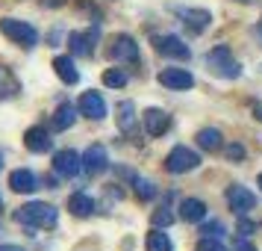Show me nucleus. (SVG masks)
<instances>
[{
    "instance_id": "obj_1",
    "label": "nucleus",
    "mask_w": 262,
    "mask_h": 251,
    "mask_svg": "<svg viewBox=\"0 0 262 251\" xmlns=\"http://www.w3.org/2000/svg\"><path fill=\"white\" fill-rule=\"evenodd\" d=\"M15 222H18V225H27V227H56L59 213H56L53 204L30 201V204H24V207L15 210Z\"/></svg>"
},
{
    "instance_id": "obj_2",
    "label": "nucleus",
    "mask_w": 262,
    "mask_h": 251,
    "mask_svg": "<svg viewBox=\"0 0 262 251\" xmlns=\"http://www.w3.org/2000/svg\"><path fill=\"white\" fill-rule=\"evenodd\" d=\"M206 65H209V71L218 74V77H224V80H236L242 77V65L233 60V53L227 45H215L209 53H206Z\"/></svg>"
},
{
    "instance_id": "obj_3",
    "label": "nucleus",
    "mask_w": 262,
    "mask_h": 251,
    "mask_svg": "<svg viewBox=\"0 0 262 251\" xmlns=\"http://www.w3.org/2000/svg\"><path fill=\"white\" fill-rule=\"evenodd\" d=\"M0 33L21 48H36L38 45L36 27L27 24V21H18V18H0Z\"/></svg>"
},
{
    "instance_id": "obj_4",
    "label": "nucleus",
    "mask_w": 262,
    "mask_h": 251,
    "mask_svg": "<svg viewBox=\"0 0 262 251\" xmlns=\"http://www.w3.org/2000/svg\"><path fill=\"white\" fill-rule=\"evenodd\" d=\"M174 15L180 18V24L189 30L191 36H201L212 27V12L209 9H198V6H174Z\"/></svg>"
},
{
    "instance_id": "obj_5",
    "label": "nucleus",
    "mask_w": 262,
    "mask_h": 251,
    "mask_svg": "<svg viewBox=\"0 0 262 251\" xmlns=\"http://www.w3.org/2000/svg\"><path fill=\"white\" fill-rule=\"evenodd\" d=\"M198 166H201V157L194 154L191 148H186V145L171 148L168 157H165V168L171 175H186V171H194Z\"/></svg>"
},
{
    "instance_id": "obj_6",
    "label": "nucleus",
    "mask_w": 262,
    "mask_h": 251,
    "mask_svg": "<svg viewBox=\"0 0 262 251\" xmlns=\"http://www.w3.org/2000/svg\"><path fill=\"white\" fill-rule=\"evenodd\" d=\"M109 56L115 62H124V65H139L142 56H139V42L127 33H121L109 42Z\"/></svg>"
},
{
    "instance_id": "obj_7",
    "label": "nucleus",
    "mask_w": 262,
    "mask_h": 251,
    "mask_svg": "<svg viewBox=\"0 0 262 251\" xmlns=\"http://www.w3.org/2000/svg\"><path fill=\"white\" fill-rule=\"evenodd\" d=\"M154 48L159 56H168V60H189L191 56L189 45L180 36H154Z\"/></svg>"
},
{
    "instance_id": "obj_8",
    "label": "nucleus",
    "mask_w": 262,
    "mask_h": 251,
    "mask_svg": "<svg viewBox=\"0 0 262 251\" xmlns=\"http://www.w3.org/2000/svg\"><path fill=\"white\" fill-rule=\"evenodd\" d=\"M224 198H227V204H230V210L236 216H245V213H250L253 210V204H256V195L248 189V186H238V183H233L230 189L224 192Z\"/></svg>"
},
{
    "instance_id": "obj_9",
    "label": "nucleus",
    "mask_w": 262,
    "mask_h": 251,
    "mask_svg": "<svg viewBox=\"0 0 262 251\" xmlns=\"http://www.w3.org/2000/svg\"><path fill=\"white\" fill-rule=\"evenodd\" d=\"M80 168H83V157L71 148H62L53 154V171L59 178H74V175H80Z\"/></svg>"
},
{
    "instance_id": "obj_10",
    "label": "nucleus",
    "mask_w": 262,
    "mask_h": 251,
    "mask_svg": "<svg viewBox=\"0 0 262 251\" xmlns=\"http://www.w3.org/2000/svg\"><path fill=\"white\" fill-rule=\"evenodd\" d=\"M109 168V154L103 145H89L83 154V171L85 175H92V178H97V175H103Z\"/></svg>"
},
{
    "instance_id": "obj_11",
    "label": "nucleus",
    "mask_w": 262,
    "mask_h": 251,
    "mask_svg": "<svg viewBox=\"0 0 262 251\" xmlns=\"http://www.w3.org/2000/svg\"><path fill=\"white\" fill-rule=\"evenodd\" d=\"M156 80L165 86V89H177V92H186V89L194 86V77H191L189 68H162Z\"/></svg>"
},
{
    "instance_id": "obj_12",
    "label": "nucleus",
    "mask_w": 262,
    "mask_h": 251,
    "mask_svg": "<svg viewBox=\"0 0 262 251\" xmlns=\"http://www.w3.org/2000/svg\"><path fill=\"white\" fill-rule=\"evenodd\" d=\"M77 109H80V115H85L92 121L106 119V104H103V98L97 92H83V98L77 101Z\"/></svg>"
},
{
    "instance_id": "obj_13",
    "label": "nucleus",
    "mask_w": 262,
    "mask_h": 251,
    "mask_svg": "<svg viewBox=\"0 0 262 251\" xmlns=\"http://www.w3.org/2000/svg\"><path fill=\"white\" fill-rule=\"evenodd\" d=\"M142 124H144V130H147V136H162L171 127V115H168L165 109L150 107V109H144Z\"/></svg>"
},
{
    "instance_id": "obj_14",
    "label": "nucleus",
    "mask_w": 262,
    "mask_h": 251,
    "mask_svg": "<svg viewBox=\"0 0 262 251\" xmlns=\"http://www.w3.org/2000/svg\"><path fill=\"white\" fill-rule=\"evenodd\" d=\"M95 42H97V30H83V33H71L68 36L74 56H92L95 53Z\"/></svg>"
},
{
    "instance_id": "obj_15",
    "label": "nucleus",
    "mask_w": 262,
    "mask_h": 251,
    "mask_svg": "<svg viewBox=\"0 0 262 251\" xmlns=\"http://www.w3.org/2000/svg\"><path fill=\"white\" fill-rule=\"evenodd\" d=\"M24 145H27V151H33V154H45V151H50L53 139H50V133L45 127H30L24 133Z\"/></svg>"
},
{
    "instance_id": "obj_16",
    "label": "nucleus",
    "mask_w": 262,
    "mask_h": 251,
    "mask_svg": "<svg viewBox=\"0 0 262 251\" xmlns=\"http://www.w3.org/2000/svg\"><path fill=\"white\" fill-rule=\"evenodd\" d=\"M9 186H12L15 192H24V195H30V192L38 189V180H36V175H33L30 168H15L12 175H9Z\"/></svg>"
},
{
    "instance_id": "obj_17",
    "label": "nucleus",
    "mask_w": 262,
    "mask_h": 251,
    "mask_svg": "<svg viewBox=\"0 0 262 251\" xmlns=\"http://www.w3.org/2000/svg\"><path fill=\"white\" fill-rule=\"evenodd\" d=\"M53 71H56V77H59L62 83H68V86H74L80 80V71H77V65H74L71 56H56L53 60Z\"/></svg>"
},
{
    "instance_id": "obj_18",
    "label": "nucleus",
    "mask_w": 262,
    "mask_h": 251,
    "mask_svg": "<svg viewBox=\"0 0 262 251\" xmlns=\"http://www.w3.org/2000/svg\"><path fill=\"white\" fill-rule=\"evenodd\" d=\"M118 127L124 136H136V107H133V101H124L118 104Z\"/></svg>"
},
{
    "instance_id": "obj_19",
    "label": "nucleus",
    "mask_w": 262,
    "mask_h": 251,
    "mask_svg": "<svg viewBox=\"0 0 262 251\" xmlns=\"http://www.w3.org/2000/svg\"><path fill=\"white\" fill-rule=\"evenodd\" d=\"M180 216H183V222H203L206 204L201 198H183L180 201Z\"/></svg>"
},
{
    "instance_id": "obj_20",
    "label": "nucleus",
    "mask_w": 262,
    "mask_h": 251,
    "mask_svg": "<svg viewBox=\"0 0 262 251\" xmlns=\"http://www.w3.org/2000/svg\"><path fill=\"white\" fill-rule=\"evenodd\" d=\"M77 112H80L77 107H71V104H62V107L53 112V119H50V127H53V130H68L74 121H77Z\"/></svg>"
},
{
    "instance_id": "obj_21",
    "label": "nucleus",
    "mask_w": 262,
    "mask_h": 251,
    "mask_svg": "<svg viewBox=\"0 0 262 251\" xmlns=\"http://www.w3.org/2000/svg\"><path fill=\"white\" fill-rule=\"evenodd\" d=\"M68 210H71L74 216L85 219V216L95 213V201H92V195H85V192H74L71 198H68Z\"/></svg>"
},
{
    "instance_id": "obj_22",
    "label": "nucleus",
    "mask_w": 262,
    "mask_h": 251,
    "mask_svg": "<svg viewBox=\"0 0 262 251\" xmlns=\"http://www.w3.org/2000/svg\"><path fill=\"white\" fill-rule=\"evenodd\" d=\"M198 145H201L203 151H221V133L215 130V127H203V130H198Z\"/></svg>"
},
{
    "instance_id": "obj_23",
    "label": "nucleus",
    "mask_w": 262,
    "mask_h": 251,
    "mask_svg": "<svg viewBox=\"0 0 262 251\" xmlns=\"http://www.w3.org/2000/svg\"><path fill=\"white\" fill-rule=\"evenodd\" d=\"M144 248H147V251H171L174 245H171L168 234H162L159 227H154V230L147 234V239H144Z\"/></svg>"
},
{
    "instance_id": "obj_24",
    "label": "nucleus",
    "mask_w": 262,
    "mask_h": 251,
    "mask_svg": "<svg viewBox=\"0 0 262 251\" xmlns=\"http://www.w3.org/2000/svg\"><path fill=\"white\" fill-rule=\"evenodd\" d=\"M103 86H109V89H124L127 86V74L121 71V68H106L103 71Z\"/></svg>"
},
{
    "instance_id": "obj_25",
    "label": "nucleus",
    "mask_w": 262,
    "mask_h": 251,
    "mask_svg": "<svg viewBox=\"0 0 262 251\" xmlns=\"http://www.w3.org/2000/svg\"><path fill=\"white\" fill-rule=\"evenodd\" d=\"M18 92V80H15L12 74L6 71V68H0V95H15Z\"/></svg>"
},
{
    "instance_id": "obj_26",
    "label": "nucleus",
    "mask_w": 262,
    "mask_h": 251,
    "mask_svg": "<svg viewBox=\"0 0 262 251\" xmlns=\"http://www.w3.org/2000/svg\"><path fill=\"white\" fill-rule=\"evenodd\" d=\"M136 195H139V198H144V201H150V198H156V186L150 183V180L136 178Z\"/></svg>"
},
{
    "instance_id": "obj_27",
    "label": "nucleus",
    "mask_w": 262,
    "mask_h": 251,
    "mask_svg": "<svg viewBox=\"0 0 262 251\" xmlns=\"http://www.w3.org/2000/svg\"><path fill=\"white\" fill-rule=\"evenodd\" d=\"M194 251H230V248H227L221 239H215V237H203L201 242L194 245Z\"/></svg>"
},
{
    "instance_id": "obj_28",
    "label": "nucleus",
    "mask_w": 262,
    "mask_h": 251,
    "mask_svg": "<svg viewBox=\"0 0 262 251\" xmlns=\"http://www.w3.org/2000/svg\"><path fill=\"white\" fill-rule=\"evenodd\" d=\"M150 219H154V227H168L171 222H174V216L168 213L165 207H162V210H156V213L150 216Z\"/></svg>"
},
{
    "instance_id": "obj_29",
    "label": "nucleus",
    "mask_w": 262,
    "mask_h": 251,
    "mask_svg": "<svg viewBox=\"0 0 262 251\" xmlns=\"http://www.w3.org/2000/svg\"><path fill=\"white\" fill-rule=\"evenodd\" d=\"M201 234L203 237H221V234H224V225H221V222H206V225H201Z\"/></svg>"
},
{
    "instance_id": "obj_30",
    "label": "nucleus",
    "mask_w": 262,
    "mask_h": 251,
    "mask_svg": "<svg viewBox=\"0 0 262 251\" xmlns=\"http://www.w3.org/2000/svg\"><path fill=\"white\" fill-rule=\"evenodd\" d=\"M227 157H230V160H245V148H242L238 142L227 145Z\"/></svg>"
},
{
    "instance_id": "obj_31",
    "label": "nucleus",
    "mask_w": 262,
    "mask_h": 251,
    "mask_svg": "<svg viewBox=\"0 0 262 251\" xmlns=\"http://www.w3.org/2000/svg\"><path fill=\"white\" fill-rule=\"evenodd\" d=\"M253 230H256V222H248V219L238 222V234H242V237H250Z\"/></svg>"
},
{
    "instance_id": "obj_32",
    "label": "nucleus",
    "mask_w": 262,
    "mask_h": 251,
    "mask_svg": "<svg viewBox=\"0 0 262 251\" xmlns=\"http://www.w3.org/2000/svg\"><path fill=\"white\" fill-rule=\"evenodd\" d=\"M41 3H45L48 9H59V6H65V3H68V0H41Z\"/></svg>"
},
{
    "instance_id": "obj_33",
    "label": "nucleus",
    "mask_w": 262,
    "mask_h": 251,
    "mask_svg": "<svg viewBox=\"0 0 262 251\" xmlns=\"http://www.w3.org/2000/svg\"><path fill=\"white\" fill-rule=\"evenodd\" d=\"M0 251H24V248H18V245H0Z\"/></svg>"
},
{
    "instance_id": "obj_34",
    "label": "nucleus",
    "mask_w": 262,
    "mask_h": 251,
    "mask_svg": "<svg viewBox=\"0 0 262 251\" xmlns=\"http://www.w3.org/2000/svg\"><path fill=\"white\" fill-rule=\"evenodd\" d=\"M253 115H256V119L262 121V107H256V109H253Z\"/></svg>"
},
{
    "instance_id": "obj_35",
    "label": "nucleus",
    "mask_w": 262,
    "mask_h": 251,
    "mask_svg": "<svg viewBox=\"0 0 262 251\" xmlns=\"http://www.w3.org/2000/svg\"><path fill=\"white\" fill-rule=\"evenodd\" d=\"M236 3H262V0H236Z\"/></svg>"
},
{
    "instance_id": "obj_36",
    "label": "nucleus",
    "mask_w": 262,
    "mask_h": 251,
    "mask_svg": "<svg viewBox=\"0 0 262 251\" xmlns=\"http://www.w3.org/2000/svg\"><path fill=\"white\" fill-rule=\"evenodd\" d=\"M256 183H259V189H262V175H259V180H256Z\"/></svg>"
},
{
    "instance_id": "obj_37",
    "label": "nucleus",
    "mask_w": 262,
    "mask_h": 251,
    "mask_svg": "<svg viewBox=\"0 0 262 251\" xmlns=\"http://www.w3.org/2000/svg\"><path fill=\"white\" fill-rule=\"evenodd\" d=\"M0 168H3V157H0Z\"/></svg>"
}]
</instances>
